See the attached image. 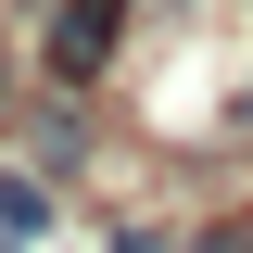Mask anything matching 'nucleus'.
<instances>
[{"instance_id": "nucleus-1", "label": "nucleus", "mask_w": 253, "mask_h": 253, "mask_svg": "<svg viewBox=\"0 0 253 253\" xmlns=\"http://www.w3.org/2000/svg\"><path fill=\"white\" fill-rule=\"evenodd\" d=\"M114 26H126V0H63V26H51V76H101V63H114Z\"/></svg>"}, {"instance_id": "nucleus-2", "label": "nucleus", "mask_w": 253, "mask_h": 253, "mask_svg": "<svg viewBox=\"0 0 253 253\" xmlns=\"http://www.w3.org/2000/svg\"><path fill=\"white\" fill-rule=\"evenodd\" d=\"M114 253H177V241H152V228H139V241H114Z\"/></svg>"}]
</instances>
